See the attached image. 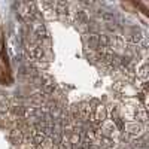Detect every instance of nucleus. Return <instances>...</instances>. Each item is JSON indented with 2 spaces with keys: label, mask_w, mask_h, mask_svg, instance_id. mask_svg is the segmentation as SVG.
<instances>
[{
  "label": "nucleus",
  "mask_w": 149,
  "mask_h": 149,
  "mask_svg": "<svg viewBox=\"0 0 149 149\" xmlns=\"http://www.w3.org/2000/svg\"><path fill=\"white\" fill-rule=\"evenodd\" d=\"M113 122L116 124L118 130H122V128H124V122H122V119H121V118H115V119H113Z\"/></svg>",
  "instance_id": "11"
},
{
  "label": "nucleus",
  "mask_w": 149,
  "mask_h": 149,
  "mask_svg": "<svg viewBox=\"0 0 149 149\" xmlns=\"http://www.w3.org/2000/svg\"><path fill=\"white\" fill-rule=\"evenodd\" d=\"M54 90H55V85H54L52 82L43 84V91H45L46 94H52V93H54Z\"/></svg>",
  "instance_id": "9"
},
{
  "label": "nucleus",
  "mask_w": 149,
  "mask_h": 149,
  "mask_svg": "<svg viewBox=\"0 0 149 149\" xmlns=\"http://www.w3.org/2000/svg\"><path fill=\"white\" fill-rule=\"evenodd\" d=\"M88 149H98V146H97L95 143H90V146H88Z\"/></svg>",
  "instance_id": "13"
},
{
  "label": "nucleus",
  "mask_w": 149,
  "mask_h": 149,
  "mask_svg": "<svg viewBox=\"0 0 149 149\" xmlns=\"http://www.w3.org/2000/svg\"><path fill=\"white\" fill-rule=\"evenodd\" d=\"M86 45L91 49H98V46H100V43H98V34L91 33L86 36Z\"/></svg>",
  "instance_id": "3"
},
{
  "label": "nucleus",
  "mask_w": 149,
  "mask_h": 149,
  "mask_svg": "<svg viewBox=\"0 0 149 149\" xmlns=\"http://www.w3.org/2000/svg\"><path fill=\"white\" fill-rule=\"evenodd\" d=\"M127 131L130 134H140L143 131V125L142 124H137V122H131V124H127Z\"/></svg>",
  "instance_id": "4"
},
{
  "label": "nucleus",
  "mask_w": 149,
  "mask_h": 149,
  "mask_svg": "<svg viewBox=\"0 0 149 149\" xmlns=\"http://www.w3.org/2000/svg\"><path fill=\"white\" fill-rule=\"evenodd\" d=\"M30 57H31L33 60H40V58L43 57V49H42V46H33V48L30 49Z\"/></svg>",
  "instance_id": "5"
},
{
  "label": "nucleus",
  "mask_w": 149,
  "mask_h": 149,
  "mask_svg": "<svg viewBox=\"0 0 149 149\" xmlns=\"http://www.w3.org/2000/svg\"><path fill=\"white\" fill-rule=\"evenodd\" d=\"M100 17L104 21V24H115V15L110 12H100Z\"/></svg>",
  "instance_id": "6"
},
{
  "label": "nucleus",
  "mask_w": 149,
  "mask_h": 149,
  "mask_svg": "<svg viewBox=\"0 0 149 149\" xmlns=\"http://www.w3.org/2000/svg\"><path fill=\"white\" fill-rule=\"evenodd\" d=\"M34 34H36V37H37V39H45V37L48 36V31H46V29H45L43 26H39V27L36 29Z\"/></svg>",
  "instance_id": "7"
},
{
  "label": "nucleus",
  "mask_w": 149,
  "mask_h": 149,
  "mask_svg": "<svg viewBox=\"0 0 149 149\" xmlns=\"http://www.w3.org/2000/svg\"><path fill=\"white\" fill-rule=\"evenodd\" d=\"M119 149H130V148H127L125 145H122V146H119Z\"/></svg>",
  "instance_id": "14"
},
{
  "label": "nucleus",
  "mask_w": 149,
  "mask_h": 149,
  "mask_svg": "<svg viewBox=\"0 0 149 149\" xmlns=\"http://www.w3.org/2000/svg\"><path fill=\"white\" fill-rule=\"evenodd\" d=\"M100 145H102V148H112L113 146V140H112L110 137H106V136H102L100 137Z\"/></svg>",
  "instance_id": "8"
},
{
  "label": "nucleus",
  "mask_w": 149,
  "mask_h": 149,
  "mask_svg": "<svg viewBox=\"0 0 149 149\" xmlns=\"http://www.w3.org/2000/svg\"><path fill=\"white\" fill-rule=\"evenodd\" d=\"M8 110H9V103L6 98H3V100H0V113H6Z\"/></svg>",
  "instance_id": "10"
},
{
  "label": "nucleus",
  "mask_w": 149,
  "mask_h": 149,
  "mask_svg": "<svg viewBox=\"0 0 149 149\" xmlns=\"http://www.w3.org/2000/svg\"><path fill=\"white\" fill-rule=\"evenodd\" d=\"M127 39H128L131 43H139V42L143 39V34H142V31H140L139 29H133L131 33L127 36Z\"/></svg>",
  "instance_id": "2"
},
{
  "label": "nucleus",
  "mask_w": 149,
  "mask_h": 149,
  "mask_svg": "<svg viewBox=\"0 0 149 149\" xmlns=\"http://www.w3.org/2000/svg\"><path fill=\"white\" fill-rule=\"evenodd\" d=\"M107 116V112H106V107L102 106V104H98L97 107H94V113H93V121L95 124H102Z\"/></svg>",
  "instance_id": "1"
},
{
  "label": "nucleus",
  "mask_w": 149,
  "mask_h": 149,
  "mask_svg": "<svg viewBox=\"0 0 149 149\" xmlns=\"http://www.w3.org/2000/svg\"><path fill=\"white\" fill-rule=\"evenodd\" d=\"M146 69H148V66L146 64H143L142 66V69H140V72H139V74L143 78V79H146Z\"/></svg>",
  "instance_id": "12"
}]
</instances>
